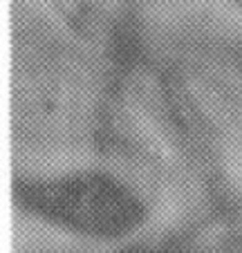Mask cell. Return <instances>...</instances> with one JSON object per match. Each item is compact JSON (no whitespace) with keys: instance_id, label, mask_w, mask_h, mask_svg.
Instances as JSON below:
<instances>
[{"instance_id":"1","label":"cell","mask_w":242,"mask_h":253,"mask_svg":"<svg viewBox=\"0 0 242 253\" xmlns=\"http://www.w3.org/2000/svg\"><path fill=\"white\" fill-rule=\"evenodd\" d=\"M32 211L76 231L114 238L135 229L142 217L139 202L110 177L76 175L20 188Z\"/></svg>"}]
</instances>
